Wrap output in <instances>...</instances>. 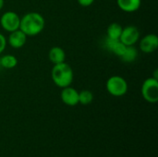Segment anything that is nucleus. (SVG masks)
Wrapping results in <instances>:
<instances>
[{
  "instance_id": "obj_1",
  "label": "nucleus",
  "mask_w": 158,
  "mask_h": 157,
  "mask_svg": "<svg viewBox=\"0 0 158 157\" xmlns=\"http://www.w3.org/2000/svg\"><path fill=\"white\" fill-rule=\"evenodd\" d=\"M45 27L44 16L38 12H28L20 18L19 30L27 36H36L40 34Z\"/></svg>"
},
{
  "instance_id": "obj_2",
  "label": "nucleus",
  "mask_w": 158,
  "mask_h": 157,
  "mask_svg": "<svg viewBox=\"0 0 158 157\" xmlns=\"http://www.w3.org/2000/svg\"><path fill=\"white\" fill-rule=\"evenodd\" d=\"M51 79L55 85L61 89L71 86L74 79L73 69L66 61L56 64L51 69Z\"/></svg>"
},
{
  "instance_id": "obj_3",
  "label": "nucleus",
  "mask_w": 158,
  "mask_h": 157,
  "mask_svg": "<svg viewBox=\"0 0 158 157\" xmlns=\"http://www.w3.org/2000/svg\"><path fill=\"white\" fill-rule=\"evenodd\" d=\"M106 88L110 95L114 97H121L127 93L129 85L123 77L119 75H113L107 79L106 82Z\"/></svg>"
},
{
  "instance_id": "obj_4",
  "label": "nucleus",
  "mask_w": 158,
  "mask_h": 157,
  "mask_svg": "<svg viewBox=\"0 0 158 157\" xmlns=\"http://www.w3.org/2000/svg\"><path fill=\"white\" fill-rule=\"evenodd\" d=\"M141 93L146 102L156 104L158 101V79L147 78L142 84Z\"/></svg>"
},
{
  "instance_id": "obj_5",
  "label": "nucleus",
  "mask_w": 158,
  "mask_h": 157,
  "mask_svg": "<svg viewBox=\"0 0 158 157\" xmlns=\"http://www.w3.org/2000/svg\"><path fill=\"white\" fill-rule=\"evenodd\" d=\"M20 17L14 11H6L0 17V26L7 32L19 29Z\"/></svg>"
},
{
  "instance_id": "obj_6",
  "label": "nucleus",
  "mask_w": 158,
  "mask_h": 157,
  "mask_svg": "<svg viewBox=\"0 0 158 157\" xmlns=\"http://www.w3.org/2000/svg\"><path fill=\"white\" fill-rule=\"evenodd\" d=\"M141 38V32L139 29L134 25H129L122 29L119 40L126 46L135 45Z\"/></svg>"
},
{
  "instance_id": "obj_7",
  "label": "nucleus",
  "mask_w": 158,
  "mask_h": 157,
  "mask_svg": "<svg viewBox=\"0 0 158 157\" xmlns=\"http://www.w3.org/2000/svg\"><path fill=\"white\" fill-rule=\"evenodd\" d=\"M139 48L144 54H152L158 48V36L155 33L144 35L139 40Z\"/></svg>"
},
{
  "instance_id": "obj_8",
  "label": "nucleus",
  "mask_w": 158,
  "mask_h": 157,
  "mask_svg": "<svg viewBox=\"0 0 158 157\" xmlns=\"http://www.w3.org/2000/svg\"><path fill=\"white\" fill-rule=\"evenodd\" d=\"M60 97L62 102L69 106H75L79 104V92L71 86L63 88Z\"/></svg>"
},
{
  "instance_id": "obj_9",
  "label": "nucleus",
  "mask_w": 158,
  "mask_h": 157,
  "mask_svg": "<svg viewBox=\"0 0 158 157\" xmlns=\"http://www.w3.org/2000/svg\"><path fill=\"white\" fill-rule=\"evenodd\" d=\"M27 37L28 36L19 29L9 32V35L6 38V43L14 49H19L25 45L27 42Z\"/></svg>"
},
{
  "instance_id": "obj_10",
  "label": "nucleus",
  "mask_w": 158,
  "mask_h": 157,
  "mask_svg": "<svg viewBox=\"0 0 158 157\" xmlns=\"http://www.w3.org/2000/svg\"><path fill=\"white\" fill-rule=\"evenodd\" d=\"M104 44L109 52H111L112 54L118 57H120L124 54L126 49V45L123 44L119 39H110L106 37Z\"/></svg>"
},
{
  "instance_id": "obj_11",
  "label": "nucleus",
  "mask_w": 158,
  "mask_h": 157,
  "mask_svg": "<svg viewBox=\"0 0 158 157\" xmlns=\"http://www.w3.org/2000/svg\"><path fill=\"white\" fill-rule=\"evenodd\" d=\"M117 5L123 12L133 13L140 9L142 0H117Z\"/></svg>"
},
{
  "instance_id": "obj_12",
  "label": "nucleus",
  "mask_w": 158,
  "mask_h": 157,
  "mask_svg": "<svg viewBox=\"0 0 158 157\" xmlns=\"http://www.w3.org/2000/svg\"><path fill=\"white\" fill-rule=\"evenodd\" d=\"M48 58L53 65L66 61V53L60 46H53L48 52Z\"/></svg>"
},
{
  "instance_id": "obj_13",
  "label": "nucleus",
  "mask_w": 158,
  "mask_h": 157,
  "mask_svg": "<svg viewBox=\"0 0 158 157\" xmlns=\"http://www.w3.org/2000/svg\"><path fill=\"white\" fill-rule=\"evenodd\" d=\"M138 56H139V52L138 49L135 47V45H130V46H126L124 54L119 58L125 63H131L137 59Z\"/></svg>"
},
{
  "instance_id": "obj_14",
  "label": "nucleus",
  "mask_w": 158,
  "mask_h": 157,
  "mask_svg": "<svg viewBox=\"0 0 158 157\" xmlns=\"http://www.w3.org/2000/svg\"><path fill=\"white\" fill-rule=\"evenodd\" d=\"M18 65V58L13 55H4L0 57V66L5 69H12Z\"/></svg>"
},
{
  "instance_id": "obj_15",
  "label": "nucleus",
  "mask_w": 158,
  "mask_h": 157,
  "mask_svg": "<svg viewBox=\"0 0 158 157\" xmlns=\"http://www.w3.org/2000/svg\"><path fill=\"white\" fill-rule=\"evenodd\" d=\"M122 29L123 27L118 22L110 23L106 29V37L110 39H119Z\"/></svg>"
},
{
  "instance_id": "obj_16",
  "label": "nucleus",
  "mask_w": 158,
  "mask_h": 157,
  "mask_svg": "<svg viewBox=\"0 0 158 157\" xmlns=\"http://www.w3.org/2000/svg\"><path fill=\"white\" fill-rule=\"evenodd\" d=\"M94 100V94L89 90H82L79 92V104L82 105H90Z\"/></svg>"
},
{
  "instance_id": "obj_17",
  "label": "nucleus",
  "mask_w": 158,
  "mask_h": 157,
  "mask_svg": "<svg viewBox=\"0 0 158 157\" xmlns=\"http://www.w3.org/2000/svg\"><path fill=\"white\" fill-rule=\"evenodd\" d=\"M6 38L5 37V35L3 33L0 32V55L5 51L6 47Z\"/></svg>"
},
{
  "instance_id": "obj_18",
  "label": "nucleus",
  "mask_w": 158,
  "mask_h": 157,
  "mask_svg": "<svg viewBox=\"0 0 158 157\" xmlns=\"http://www.w3.org/2000/svg\"><path fill=\"white\" fill-rule=\"evenodd\" d=\"M77 1H78L80 6H84V7L92 6L94 4V0H77Z\"/></svg>"
},
{
  "instance_id": "obj_19",
  "label": "nucleus",
  "mask_w": 158,
  "mask_h": 157,
  "mask_svg": "<svg viewBox=\"0 0 158 157\" xmlns=\"http://www.w3.org/2000/svg\"><path fill=\"white\" fill-rule=\"evenodd\" d=\"M4 5H5V0H0V10H2Z\"/></svg>"
}]
</instances>
